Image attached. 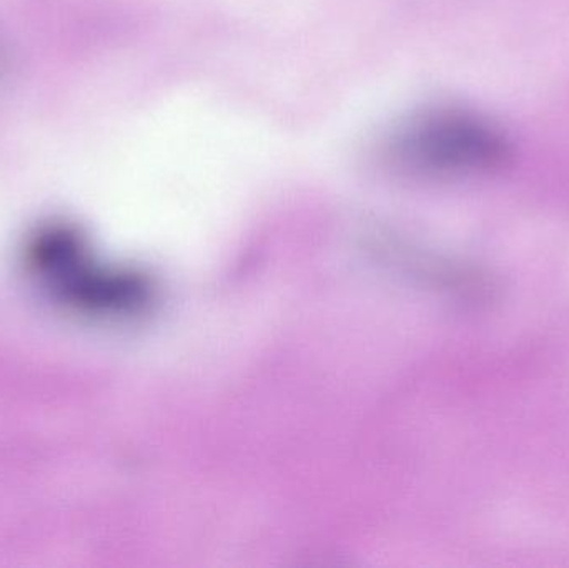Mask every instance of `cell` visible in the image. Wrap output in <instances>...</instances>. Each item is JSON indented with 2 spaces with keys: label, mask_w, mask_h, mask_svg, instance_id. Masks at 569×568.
Wrapping results in <instances>:
<instances>
[{
  "label": "cell",
  "mask_w": 569,
  "mask_h": 568,
  "mask_svg": "<svg viewBox=\"0 0 569 568\" xmlns=\"http://www.w3.org/2000/svg\"><path fill=\"white\" fill-rule=\"evenodd\" d=\"M398 162L431 173H471L507 162L510 147L488 120L463 110H433L408 122L391 143Z\"/></svg>",
  "instance_id": "6da1fadb"
}]
</instances>
